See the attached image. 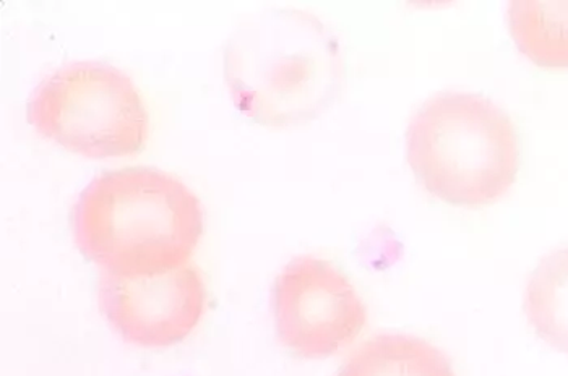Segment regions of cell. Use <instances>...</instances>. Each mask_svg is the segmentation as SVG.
Masks as SVG:
<instances>
[{
  "label": "cell",
  "mask_w": 568,
  "mask_h": 376,
  "mask_svg": "<svg viewBox=\"0 0 568 376\" xmlns=\"http://www.w3.org/2000/svg\"><path fill=\"white\" fill-rule=\"evenodd\" d=\"M223 63L237 111L266 126L317 121L345 83L338 34L315 13L290 7L242 19L224 42Z\"/></svg>",
  "instance_id": "1"
},
{
  "label": "cell",
  "mask_w": 568,
  "mask_h": 376,
  "mask_svg": "<svg viewBox=\"0 0 568 376\" xmlns=\"http://www.w3.org/2000/svg\"><path fill=\"white\" fill-rule=\"evenodd\" d=\"M203 227L199 196L156 167L97 175L72 211L77 248L104 274L136 276L189 265Z\"/></svg>",
  "instance_id": "2"
},
{
  "label": "cell",
  "mask_w": 568,
  "mask_h": 376,
  "mask_svg": "<svg viewBox=\"0 0 568 376\" xmlns=\"http://www.w3.org/2000/svg\"><path fill=\"white\" fill-rule=\"evenodd\" d=\"M406 160L424 190L462 209H481L511 189L520 136L510 115L479 93L442 91L409 121Z\"/></svg>",
  "instance_id": "3"
},
{
  "label": "cell",
  "mask_w": 568,
  "mask_h": 376,
  "mask_svg": "<svg viewBox=\"0 0 568 376\" xmlns=\"http://www.w3.org/2000/svg\"><path fill=\"white\" fill-rule=\"evenodd\" d=\"M27 118L34 132L90 160L145 150L150 114L131 77L106 62L67 63L31 91Z\"/></svg>",
  "instance_id": "4"
},
{
  "label": "cell",
  "mask_w": 568,
  "mask_h": 376,
  "mask_svg": "<svg viewBox=\"0 0 568 376\" xmlns=\"http://www.w3.org/2000/svg\"><path fill=\"white\" fill-rule=\"evenodd\" d=\"M275 332L296 357L327 358L351 346L367 325V307L342 270L328 260H291L272 287Z\"/></svg>",
  "instance_id": "5"
},
{
  "label": "cell",
  "mask_w": 568,
  "mask_h": 376,
  "mask_svg": "<svg viewBox=\"0 0 568 376\" xmlns=\"http://www.w3.org/2000/svg\"><path fill=\"white\" fill-rule=\"evenodd\" d=\"M98 302L125 343L164 349L182 343L197 328L205 314L206 287L194 263L136 276L103 273Z\"/></svg>",
  "instance_id": "6"
},
{
  "label": "cell",
  "mask_w": 568,
  "mask_h": 376,
  "mask_svg": "<svg viewBox=\"0 0 568 376\" xmlns=\"http://www.w3.org/2000/svg\"><path fill=\"white\" fill-rule=\"evenodd\" d=\"M336 376H457L447 354L423 337L378 335L361 344Z\"/></svg>",
  "instance_id": "7"
},
{
  "label": "cell",
  "mask_w": 568,
  "mask_h": 376,
  "mask_svg": "<svg viewBox=\"0 0 568 376\" xmlns=\"http://www.w3.org/2000/svg\"><path fill=\"white\" fill-rule=\"evenodd\" d=\"M508 27L518 51L545 69H568V0H515Z\"/></svg>",
  "instance_id": "8"
},
{
  "label": "cell",
  "mask_w": 568,
  "mask_h": 376,
  "mask_svg": "<svg viewBox=\"0 0 568 376\" xmlns=\"http://www.w3.org/2000/svg\"><path fill=\"white\" fill-rule=\"evenodd\" d=\"M524 311L542 343L568 354V247L550 252L529 274Z\"/></svg>",
  "instance_id": "9"
}]
</instances>
